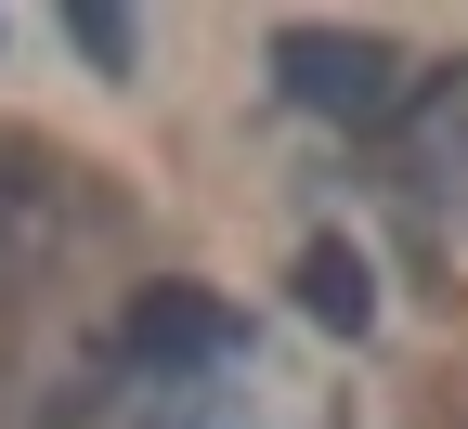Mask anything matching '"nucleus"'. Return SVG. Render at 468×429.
I'll list each match as a JSON object with an SVG mask.
<instances>
[{
  "instance_id": "f03ea898",
  "label": "nucleus",
  "mask_w": 468,
  "mask_h": 429,
  "mask_svg": "<svg viewBox=\"0 0 468 429\" xmlns=\"http://www.w3.org/2000/svg\"><path fill=\"white\" fill-rule=\"evenodd\" d=\"M131 351H144V364H169V378H196V364H234V351H248V326H234L208 286H144Z\"/></svg>"
},
{
  "instance_id": "20e7f679",
  "label": "nucleus",
  "mask_w": 468,
  "mask_h": 429,
  "mask_svg": "<svg viewBox=\"0 0 468 429\" xmlns=\"http://www.w3.org/2000/svg\"><path fill=\"white\" fill-rule=\"evenodd\" d=\"M66 39L91 52V66H131V14H104V0H91V14H66Z\"/></svg>"
},
{
  "instance_id": "f257e3e1",
  "label": "nucleus",
  "mask_w": 468,
  "mask_h": 429,
  "mask_svg": "<svg viewBox=\"0 0 468 429\" xmlns=\"http://www.w3.org/2000/svg\"><path fill=\"white\" fill-rule=\"evenodd\" d=\"M273 79L313 117H378L390 104V39H365V27H273Z\"/></svg>"
},
{
  "instance_id": "7ed1b4c3",
  "label": "nucleus",
  "mask_w": 468,
  "mask_h": 429,
  "mask_svg": "<svg viewBox=\"0 0 468 429\" xmlns=\"http://www.w3.org/2000/svg\"><path fill=\"white\" fill-rule=\"evenodd\" d=\"M300 299H313V326H338V338H365L378 326V273L338 248V234H313L300 248Z\"/></svg>"
}]
</instances>
